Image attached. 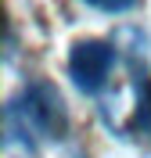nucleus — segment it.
I'll list each match as a JSON object with an SVG mask.
<instances>
[{
  "label": "nucleus",
  "mask_w": 151,
  "mask_h": 158,
  "mask_svg": "<svg viewBox=\"0 0 151 158\" xmlns=\"http://www.w3.org/2000/svg\"><path fill=\"white\" fill-rule=\"evenodd\" d=\"M4 122H7V148L22 144V148L32 155L40 140H61L69 133L65 97L58 94L54 83L32 79V83H25V86L7 101Z\"/></svg>",
  "instance_id": "f257e3e1"
},
{
  "label": "nucleus",
  "mask_w": 151,
  "mask_h": 158,
  "mask_svg": "<svg viewBox=\"0 0 151 158\" xmlns=\"http://www.w3.org/2000/svg\"><path fill=\"white\" fill-rule=\"evenodd\" d=\"M119 47L108 40H79L69 50V76L83 94H101L111 79Z\"/></svg>",
  "instance_id": "f03ea898"
},
{
  "label": "nucleus",
  "mask_w": 151,
  "mask_h": 158,
  "mask_svg": "<svg viewBox=\"0 0 151 158\" xmlns=\"http://www.w3.org/2000/svg\"><path fill=\"white\" fill-rule=\"evenodd\" d=\"M133 104L130 118H126V133H137V137H151V83L148 79H137V90H133Z\"/></svg>",
  "instance_id": "7ed1b4c3"
},
{
  "label": "nucleus",
  "mask_w": 151,
  "mask_h": 158,
  "mask_svg": "<svg viewBox=\"0 0 151 158\" xmlns=\"http://www.w3.org/2000/svg\"><path fill=\"white\" fill-rule=\"evenodd\" d=\"M83 4H90V7L104 11V15H126V11H133L141 0H83Z\"/></svg>",
  "instance_id": "20e7f679"
}]
</instances>
